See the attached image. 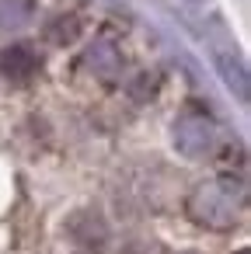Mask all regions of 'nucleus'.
Returning <instances> with one entry per match:
<instances>
[{
	"label": "nucleus",
	"mask_w": 251,
	"mask_h": 254,
	"mask_svg": "<svg viewBox=\"0 0 251 254\" xmlns=\"http://www.w3.org/2000/svg\"><path fill=\"white\" fill-rule=\"evenodd\" d=\"M248 209V191L237 178H213V181H202L192 195H188V216L202 226H213V230H230L241 223Z\"/></svg>",
	"instance_id": "obj_1"
},
{
	"label": "nucleus",
	"mask_w": 251,
	"mask_h": 254,
	"mask_svg": "<svg viewBox=\"0 0 251 254\" xmlns=\"http://www.w3.org/2000/svg\"><path fill=\"white\" fill-rule=\"evenodd\" d=\"M39 56L32 46H7L0 53V77L11 80V84H28L39 73Z\"/></svg>",
	"instance_id": "obj_2"
},
{
	"label": "nucleus",
	"mask_w": 251,
	"mask_h": 254,
	"mask_svg": "<svg viewBox=\"0 0 251 254\" xmlns=\"http://www.w3.org/2000/svg\"><path fill=\"white\" fill-rule=\"evenodd\" d=\"M35 0H0V25H18L32 14Z\"/></svg>",
	"instance_id": "obj_3"
},
{
	"label": "nucleus",
	"mask_w": 251,
	"mask_h": 254,
	"mask_svg": "<svg viewBox=\"0 0 251 254\" xmlns=\"http://www.w3.org/2000/svg\"><path fill=\"white\" fill-rule=\"evenodd\" d=\"M241 254H248V251H241Z\"/></svg>",
	"instance_id": "obj_4"
}]
</instances>
